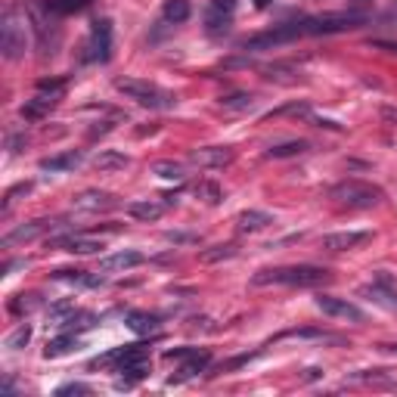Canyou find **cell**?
Returning a JSON list of instances; mask_svg holds the SVG:
<instances>
[{
  "label": "cell",
  "instance_id": "obj_42",
  "mask_svg": "<svg viewBox=\"0 0 397 397\" xmlns=\"http://www.w3.org/2000/svg\"><path fill=\"white\" fill-rule=\"evenodd\" d=\"M369 47H376V50H385V53H394V56H397V41H372Z\"/></svg>",
  "mask_w": 397,
  "mask_h": 397
},
{
  "label": "cell",
  "instance_id": "obj_12",
  "mask_svg": "<svg viewBox=\"0 0 397 397\" xmlns=\"http://www.w3.org/2000/svg\"><path fill=\"white\" fill-rule=\"evenodd\" d=\"M236 0H211L208 10H205V25H208V34H221L230 28V19H233Z\"/></svg>",
  "mask_w": 397,
  "mask_h": 397
},
{
  "label": "cell",
  "instance_id": "obj_27",
  "mask_svg": "<svg viewBox=\"0 0 397 397\" xmlns=\"http://www.w3.org/2000/svg\"><path fill=\"white\" fill-rule=\"evenodd\" d=\"M190 12H192L190 0H167V3H165V19H167V22H174V25L186 22Z\"/></svg>",
  "mask_w": 397,
  "mask_h": 397
},
{
  "label": "cell",
  "instance_id": "obj_40",
  "mask_svg": "<svg viewBox=\"0 0 397 397\" xmlns=\"http://www.w3.org/2000/svg\"><path fill=\"white\" fill-rule=\"evenodd\" d=\"M198 347H174V351H165V360L167 363H174V360H186V357H192Z\"/></svg>",
  "mask_w": 397,
  "mask_h": 397
},
{
  "label": "cell",
  "instance_id": "obj_13",
  "mask_svg": "<svg viewBox=\"0 0 397 397\" xmlns=\"http://www.w3.org/2000/svg\"><path fill=\"white\" fill-rule=\"evenodd\" d=\"M72 205L78 211H109L118 205V198L112 192H103V190H84L72 198Z\"/></svg>",
  "mask_w": 397,
  "mask_h": 397
},
{
  "label": "cell",
  "instance_id": "obj_29",
  "mask_svg": "<svg viewBox=\"0 0 397 397\" xmlns=\"http://www.w3.org/2000/svg\"><path fill=\"white\" fill-rule=\"evenodd\" d=\"M254 105V96L252 93H230V96H221V109L227 112H245Z\"/></svg>",
  "mask_w": 397,
  "mask_h": 397
},
{
  "label": "cell",
  "instance_id": "obj_21",
  "mask_svg": "<svg viewBox=\"0 0 397 397\" xmlns=\"http://www.w3.org/2000/svg\"><path fill=\"white\" fill-rule=\"evenodd\" d=\"M208 360H211V354H208V351H196L192 357H186V363L180 366V372L171 378V385H174V382H186V378L198 376V372H202L205 366H208Z\"/></svg>",
  "mask_w": 397,
  "mask_h": 397
},
{
  "label": "cell",
  "instance_id": "obj_33",
  "mask_svg": "<svg viewBox=\"0 0 397 397\" xmlns=\"http://www.w3.org/2000/svg\"><path fill=\"white\" fill-rule=\"evenodd\" d=\"M196 196L205 198L208 205H217L221 202V186L211 183V180H202V183H196Z\"/></svg>",
  "mask_w": 397,
  "mask_h": 397
},
{
  "label": "cell",
  "instance_id": "obj_26",
  "mask_svg": "<svg viewBox=\"0 0 397 397\" xmlns=\"http://www.w3.org/2000/svg\"><path fill=\"white\" fill-rule=\"evenodd\" d=\"M307 146H310L307 140H285V143H276V146L267 149V159H292V155L307 152Z\"/></svg>",
  "mask_w": 397,
  "mask_h": 397
},
{
  "label": "cell",
  "instance_id": "obj_22",
  "mask_svg": "<svg viewBox=\"0 0 397 397\" xmlns=\"http://www.w3.org/2000/svg\"><path fill=\"white\" fill-rule=\"evenodd\" d=\"M81 165V152H62V155H50V159L41 161V171H74Z\"/></svg>",
  "mask_w": 397,
  "mask_h": 397
},
{
  "label": "cell",
  "instance_id": "obj_16",
  "mask_svg": "<svg viewBox=\"0 0 397 397\" xmlns=\"http://www.w3.org/2000/svg\"><path fill=\"white\" fill-rule=\"evenodd\" d=\"M53 245H59V248H65V252H72V254H96L99 248H103V242L99 239H93V236H62V239H53Z\"/></svg>",
  "mask_w": 397,
  "mask_h": 397
},
{
  "label": "cell",
  "instance_id": "obj_14",
  "mask_svg": "<svg viewBox=\"0 0 397 397\" xmlns=\"http://www.w3.org/2000/svg\"><path fill=\"white\" fill-rule=\"evenodd\" d=\"M59 103V96H53V93H37V96H31V99H25L22 103V118L25 121H43V118L53 112V105Z\"/></svg>",
  "mask_w": 397,
  "mask_h": 397
},
{
  "label": "cell",
  "instance_id": "obj_11",
  "mask_svg": "<svg viewBox=\"0 0 397 397\" xmlns=\"http://www.w3.org/2000/svg\"><path fill=\"white\" fill-rule=\"evenodd\" d=\"M369 239H372L369 230H338V233L323 236V248H329V252H351V248L363 245Z\"/></svg>",
  "mask_w": 397,
  "mask_h": 397
},
{
  "label": "cell",
  "instance_id": "obj_24",
  "mask_svg": "<svg viewBox=\"0 0 397 397\" xmlns=\"http://www.w3.org/2000/svg\"><path fill=\"white\" fill-rule=\"evenodd\" d=\"M128 326L134 329L136 335H149L159 329V316L155 314H146V310H130L128 314Z\"/></svg>",
  "mask_w": 397,
  "mask_h": 397
},
{
  "label": "cell",
  "instance_id": "obj_6",
  "mask_svg": "<svg viewBox=\"0 0 397 397\" xmlns=\"http://www.w3.org/2000/svg\"><path fill=\"white\" fill-rule=\"evenodd\" d=\"M298 37H304V25L301 22H285V25H276V28L261 31V34L242 41V50H273V47H279V43L298 41Z\"/></svg>",
  "mask_w": 397,
  "mask_h": 397
},
{
  "label": "cell",
  "instance_id": "obj_18",
  "mask_svg": "<svg viewBox=\"0 0 397 397\" xmlns=\"http://www.w3.org/2000/svg\"><path fill=\"white\" fill-rule=\"evenodd\" d=\"M273 223V214H267V211H258V208H248L239 214V221H236V227H239V233H258V230L270 227Z\"/></svg>",
  "mask_w": 397,
  "mask_h": 397
},
{
  "label": "cell",
  "instance_id": "obj_43",
  "mask_svg": "<svg viewBox=\"0 0 397 397\" xmlns=\"http://www.w3.org/2000/svg\"><path fill=\"white\" fill-rule=\"evenodd\" d=\"M252 3H254V6H258V10H264V6H270V3H273V0H252Z\"/></svg>",
  "mask_w": 397,
  "mask_h": 397
},
{
  "label": "cell",
  "instance_id": "obj_38",
  "mask_svg": "<svg viewBox=\"0 0 397 397\" xmlns=\"http://www.w3.org/2000/svg\"><path fill=\"white\" fill-rule=\"evenodd\" d=\"M25 192H31V183H16L12 190H6V196H3V211L10 208V205L16 202L19 196H25Z\"/></svg>",
  "mask_w": 397,
  "mask_h": 397
},
{
  "label": "cell",
  "instance_id": "obj_17",
  "mask_svg": "<svg viewBox=\"0 0 397 397\" xmlns=\"http://www.w3.org/2000/svg\"><path fill=\"white\" fill-rule=\"evenodd\" d=\"M128 214L134 217V221H159L161 214H165V202H152V198H140V202H130L128 205Z\"/></svg>",
  "mask_w": 397,
  "mask_h": 397
},
{
  "label": "cell",
  "instance_id": "obj_37",
  "mask_svg": "<svg viewBox=\"0 0 397 397\" xmlns=\"http://www.w3.org/2000/svg\"><path fill=\"white\" fill-rule=\"evenodd\" d=\"M279 115H310V109H307V103H289V105H283V109H273L267 118H279Z\"/></svg>",
  "mask_w": 397,
  "mask_h": 397
},
{
  "label": "cell",
  "instance_id": "obj_19",
  "mask_svg": "<svg viewBox=\"0 0 397 397\" xmlns=\"http://www.w3.org/2000/svg\"><path fill=\"white\" fill-rule=\"evenodd\" d=\"M130 159L124 152H118V149H99L96 155H93V167L96 171H121V167H128Z\"/></svg>",
  "mask_w": 397,
  "mask_h": 397
},
{
  "label": "cell",
  "instance_id": "obj_30",
  "mask_svg": "<svg viewBox=\"0 0 397 397\" xmlns=\"http://www.w3.org/2000/svg\"><path fill=\"white\" fill-rule=\"evenodd\" d=\"M152 174H155V177H161V180H183L186 177L183 165H177V161H155Z\"/></svg>",
  "mask_w": 397,
  "mask_h": 397
},
{
  "label": "cell",
  "instance_id": "obj_32",
  "mask_svg": "<svg viewBox=\"0 0 397 397\" xmlns=\"http://www.w3.org/2000/svg\"><path fill=\"white\" fill-rule=\"evenodd\" d=\"M47 6L50 12H78V10H84V6H90V0H47Z\"/></svg>",
  "mask_w": 397,
  "mask_h": 397
},
{
  "label": "cell",
  "instance_id": "obj_34",
  "mask_svg": "<svg viewBox=\"0 0 397 397\" xmlns=\"http://www.w3.org/2000/svg\"><path fill=\"white\" fill-rule=\"evenodd\" d=\"M28 341H31V326H28V323H22V326L6 338V347H10V351H19V347H25Z\"/></svg>",
  "mask_w": 397,
  "mask_h": 397
},
{
  "label": "cell",
  "instance_id": "obj_1",
  "mask_svg": "<svg viewBox=\"0 0 397 397\" xmlns=\"http://www.w3.org/2000/svg\"><path fill=\"white\" fill-rule=\"evenodd\" d=\"M332 279L326 267L314 264H292V267H264L252 276V285H298V289H314Z\"/></svg>",
  "mask_w": 397,
  "mask_h": 397
},
{
  "label": "cell",
  "instance_id": "obj_20",
  "mask_svg": "<svg viewBox=\"0 0 397 397\" xmlns=\"http://www.w3.org/2000/svg\"><path fill=\"white\" fill-rule=\"evenodd\" d=\"M363 295H369L376 304H382V307H388V310H397V292L394 289H388V283L385 279H378V283H372V285H363Z\"/></svg>",
  "mask_w": 397,
  "mask_h": 397
},
{
  "label": "cell",
  "instance_id": "obj_10",
  "mask_svg": "<svg viewBox=\"0 0 397 397\" xmlns=\"http://www.w3.org/2000/svg\"><path fill=\"white\" fill-rule=\"evenodd\" d=\"M53 227H59V223H56V221H47V217H41V221H28V223H22V227L10 230V233H6L3 239H0V245H3V248L22 245V242L37 239V236H43L47 230H53Z\"/></svg>",
  "mask_w": 397,
  "mask_h": 397
},
{
  "label": "cell",
  "instance_id": "obj_9",
  "mask_svg": "<svg viewBox=\"0 0 397 397\" xmlns=\"http://www.w3.org/2000/svg\"><path fill=\"white\" fill-rule=\"evenodd\" d=\"M316 307L326 316H335V320H347V323H366V314L351 304L347 298H335V295H320L316 298Z\"/></svg>",
  "mask_w": 397,
  "mask_h": 397
},
{
  "label": "cell",
  "instance_id": "obj_15",
  "mask_svg": "<svg viewBox=\"0 0 397 397\" xmlns=\"http://www.w3.org/2000/svg\"><path fill=\"white\" fill-rule=\"evenodd\" d=\"M143 264V254L134 252V248H124V252H115V254H105L99 261V270L103 273H124L130 267H140Z\"/></svg>",
  "mask_w": 397,
  "mask_h": 397
},
{
  "label": "cell",
  "instance_id": "obj_39",
  "mask_svg": "<svg viewBox=\"0 0 397 397\" xmlns=\"http://www.w3.org/2000/svg\"><path fill=\"white\" fill-rule=\"evenodd\" d=\"M56 394H90V385L84 382H68L62 388H56Z\"/></svg>",
  "mask_w": 397,
  "mask_h": 397
},
{
  "label": "cell",
  "instance_id": "obj_41",
  "mask_svg": "<svg viewBox=\"0 0 397 397\" xmlns=\"http://www.w3.org/2000/svg\"><path fill=\"white\" fill-rule=\"evenodd\" d=\"M165 239L174 242V245H186V242H196L198 236H192V233H165Z\"/></svg>",
  "mask_w": 397,
  "mask_h": 397
},
{
  "label": "cell",
  "instance_id": "obj_28",
  "mask_svg": "<svg viewBox=\"0 0 397 397\" xmlns=\"http://www.w3.org/2000/svg\"><path fill=\"white\" fill-rule=\"evenodd\" d=\"M53 279H59V283H78V285H103V276H87L84 270H56Z\"/></svg>",
  "mask_w": 397,
  "mask_h": 397
},
{
  "label": "cell",
  "instance_id": "obj_8",
  "mask_svg": "<svg viewBox=\"0 0 397 397\" xmlns=\"http://www.w3.org/2000/svg\"><path fill=\"white\" fill-rule=\"evenodd\" d=\"M236 149L233 146H202L190 152V165L196 167H208V171H217V167L233 165Z\"/></svg>",
  "mask_w": 397,
  "mask_h": 397
},
{
  "label": "cell",
  "instance_id": "obj_4",
  "mask_svg": "<svg viewBox=\"0 0 397 397\" xmlns=\"http://www.w3.org/2000/svg\"><path fill=\"white\" fill-rule=\"evenodd\" d=\"M366 22L363 12H323V16L301 19L304 34H341V31H354Z\"/></svg>",
  "mask_w": 397,
  "mask_h": 397
},
{
  "label": "cell",
  "instance_id": "obj_2",
  "mask_svg": "<svg viewBox=\"0 0 397 397\" xmlns=\"http://www.w3.org/2000/svg\"><path fill=\"white\" fill-rule=\"evenodd\" d=\"M115 90L124 93L128 99H134L136 105H146V109H174L177 105V96L171 90H165L159 84H149V81H140V78H118Z\"/></svg>",
  "mask_w": 397,
  "mask_h": 397
},
{
  "label": "cell",
  "instance_id": "obj_31",
  "mask_svg": "<svg viewBox=\"0 0 397 397\" xmlns=\"http://www.w3.org/2000/svg\"><path fill=\"white\" fill-rule=\"evenodd\" d=\"M289 338H316V341H332V335L320 332V329H289V332L276 335L273 341H289Z\"/></svg>",
  "mask_w": 397,
  "mask_h": 397
},
{
  "label": "cell",
  "instance_id": "obj_23",
  "mask_svg": "<svg viewBox=\"0 0 397 397\" xmlns=\"http://www.w3.org/2000/svg\"><path fill=\"white\" fill-rule=\"evenodd\" d=\"M239 254V248L233 245V242H221V245H211V248H202L198 252V261L202 264H221V261H230Z\"/></svg>",
  "mask_w": 397,
  "mask_h": 397
},
{
  "label": "cell",
  "instance_id": "obj_3",
  "mask_svg": "<svg viewBox=\"0 0 397 397\" xmlns=\"http://www.w3.org/2000/svg\"><path fill=\"white\" fill-rule=\"evenodd\" d=\"M329 198H335L338 205H347V208H372L385 198V192L372 183H363V180H341L329 190Z\"/></svg>",
  "mask_w": 397,
  "mask_h": 397
},
{
  "label": "cell",
  "instance_id": "obj_25",
  "mask_svg": "<svg viewBox=\"0 0 397 397\" xmlns=\"http://www.w3.org/2000/svg\"><path fill=\"white\" fill-rule=\"evenodd\" d=\"M74 347H78V335L62 332V335H56V338L47 341V347H43V357H62V354L74 351Z\"/></svg>",
  "mask_w": 397,
  "mask_h": 397
},
{
  "label": "cell",
  "instance_id": "obj_5",
  "mask_svg": "<svg viewBox=\"0 0 397 397\" xmlns=\"http://www.w3.org/2000/svg\"><path fill=\"white\" fill-rule=\"evenodd\" d=\"M28 47V31H25V19L16 10L3 12V25H0V50L6 59H19Z\"/></svg>",
  "mask_w": 397,
  "mask_h": 397
},
{
  "label": "cell",
  "instance_id": "obj_35",
  "mask_svg": "<svg viewBox=\"0 0 397 397\" xmlns=\"http://www.w3.org/2000/svg\"><path fill=\"white\" fill-rule=\"evenodd\" d=\"M65 90V78H41L37 81V93H53V96H62Z\"/></svg>",
  "mask_w": 397,
  "mask_h": 397
},
{
  "label": "cell",
  "instance_id": "obj_7",
  "mask_svg": "<svg viewBox=\"0 0 397 397\" xmlns=\"http://www.w3.org/2000/svg\"><path fill=\"white\" fill-rule=\"evenodd\" d=\"M112 56V22L109 19H96L90 25V41H87V56L84 59L105 62Z\"/></svg>",
  "mask_w": 397,
  "mask_h": 397
},
{
  "label": "cell",
  "instance_id": "obj_36",
  "mask_svg": "<svg viewBox=\"0 0 397 397\" xmlns=\"http://www.w3.org/2000/svg\"><path fill=\"white\" fill-rule=\"evenodd\" d=\"M31 307H37V295H16L10 301L12 314H25V310H31Z\"/></svg>",
  "mask_w": 397,
  "mask_h": 397
}]
</instances>
